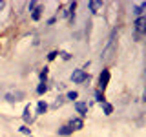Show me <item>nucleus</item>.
<instances>
[{
    "instance_id": "39448f33",
    "label": "nucleus",
    "mask_w": 146,
    "mask_h": 137,
    "mask_svg": "<svg viewBox=\"0 0 146 137\" xmlns=\"http://www.w3.org/2000/svg\"><path fill=\"white\" fill-rule=\"evenodd\" d=\"M108 82H110V71L108 70H102V73L99 75V86H100V90H106V86H108Z\"/></svg>"
},
{
    "instance_id": "7ed1b4c3",
    "label": "nucleus",
    "mask_w": 146,
    "mask_h": 137,
    "mask_svg": "<svg viewBox=\"0 0 146 137\" xmlns=\"http://www.w3.org/2000/svg\"><path fill=\"white\" fill-rule=\"evenodd\" d=\"M135 31L137 33H146V13L143 17H139V18H135Z\"/></svg>"
},
{
    "instance_id": "0eeeda50",
    "label": "nucleus",
    "mask_w": 146,
    "mask_h": 137,
    "mask_svg": "<svg viewBox=\"0 0 146 137\" xmlns=\"http://www.w3.org/2000/svg\"><path fill=\"white\" fill-rule=\"evenodd\" d=\"M75 110L80 113V115H86V113H88V104H84V102H77V104H75Z\"/></svg>"
},
{
    "instance_id": "dca6fc26",
    "label": "nucleus",
    "mask_w": 146,
    "mask_h": 137,
    "mask_svg": "<svg viewBox=\"0 0 146 137\" xmlns=\"http://www.w3.org/2000/svg\"><path fill=\"white\" fill-rule=\"evenodd\" d=\"M95 99H97L99 102H102V104H104V95L100 93V91H97V93H95Z\"/></svg>"
},
{
    "instance_id": "2eb2a0df",
    "label": "nucleus",
    "mask_w": 146,
    "mask_h": 137,
    "mask_svg": "<svg viewBox=\"0 0 146 137\" xmlns=\"http://www.w3.org/2000/svg\"><path fill=\"white\" fill-rule=\"evenodd\" d=\"M64 104V97H57V100L53 102V108H58V106H62Z\"/></svg>"
},
{
    "instance_id": "f257e3e1",
    "label": "nucleus",
    "mask_w": 146,
    "mask_h": 137,
    "mask_svg": "<svg viewBox=\"0 0 146 137\" xmlns=\"http://www.w3.org/2000/svg\"><path fill=\"white\" fill-rule=\"evenodd\" d=\"M71 80L75 82V84H82V82L88 80V73H86L84 70H75L71 73Z\"/></svg>"
},
{
    "instance_id": "f3484780",
    "label": "nucleus",
    "mask_w": 146,
    "mask_h": 137,
    "mask_svg": "<svg viewBox=\"0 0 146 137\" xmlns=\"http://www.w3.org/2000/svg\"><path fill=\"white\" fill-rule=\"evenodd\" d=\"M68 99H70V100L77 99V91H70V93H68Z\"/></svg>"
},
{
    "instance_id": "6e6552de",
    "label": "nucleus",
    "mask_w": 146,
    "mask_h": 137,
    "mask_svg": "<svg viewBox=\"0 0 146 137\" xmlns=\"http://www.w3.org/2000/svg\"><path fill=\"white\" fill-rule=\"evenodd\" d=\"M22 117H24L26 122H33V113H31V108L29 106L24 108V115H22Z\"/></svg>"
},
{
    "instance_id": "4468645a",
    "label": "nucleus",
    "mask_w": 146,
    "mask_h": 137,
    "mask_svg": "<svg viewBox=\"0 0 146 137\" xmlns=\"http://www.w3.org/2000/svg\"><path fill=\"white\" fill-rule=\"evenodd\" d=\"M36 91H38V93H46V91H48V84H46V82H42V84L36 88Z\"/></svg>"
},
{
    "instance_id": "a211bd4d",
    "label": "nucleus",
    "mask_w": 146,
    "mask_h": 137,
    "mask_svg": "<svg viewBox=\"0 0 146 137\" xmlns=\"http://www.w3.org/2000/svg\"><path fill=\"white\" fill-rule=\"evenodd\" d=\"M46 75H48V68H44V70L40 71V79L44 80V79H46Z\"/></svg>"
},
{
    "instance_id": "aec40b11",
    "label": "nucleus",
    "mask_w": 146,
    "mask_h": 137,
    "mask_svg": "<svg viewBox=\"0 0 146 137\" xmlns=\"http://www.w3.org/2000/svg\"><path fill=\"white\" fill-rule=\"evenodd\" d=\"M55 57H57V53H55V51H51V53H49V55H48V59H49V61H53V59H55Z\"/></svg>"
},
{
    "instance_id": "5701e85b",
    "label": "nucleus",
    "mask_w": 146,
    "mask_h": 137,
    "mask_svg": "<svg viewBox=\"0 0 146 137\" xmlns=\"http://www.w3.org/2000/svg\"><path fill=\"white\" fill-rule=\"evenodd\" d=\"M143 97H144V100H146V90H144V93H143Z\"/></svg>"
},
{
    "instance_id": "ddd939ff",
    "label": "nucleus",
    "mask_w": 146,
    "mask_h": 137,
    "mask_svg": "<svg viewBox=\"0 0 146 137\" xmlns=\"http://www.w3.org/2000/svg\"><path fill=\"white\" fill-rule=\"evenodd\" d=\"M102 108H104V113H106V115H110V113H111V112H113V108H111V104H106V102H104V104H102Z\"/></svg>"
},
{
    "instance_id": "4be33fe9",
    "label": "nucleus",
    "mask_w": 146,
    "mask_h": 137,
    "mask_svg": "<svg viewBox=\"0 0 146 137\" xmlns=\"http://www.w3.org/2000/svg\"><path fill=\"white\" fill-rule=\"evenodd\" d=\"M4 6H6V2H4V0H0V9H4Z\"/></svg>"
},
{
    "instance_id": "9b49d317",
    "label": "nucleus",
    "mask_w": 146,
    "mask_h": 137,
    "mask_svg": "<svg viewBox=\"0 0 146 137\" xmlns=\"http://www.w3.org/2000/svg\"><path fill=\"white\" fill-rule=\"evenodd\" d=\"M73 134V130L70 126H62V128H58V135H70Z\"/></svg>"
},
{
    "instance_id": "20e7f679",
    "label": "nucleus",
    "mask_w": 146,
    "mask_h": 137,
    "mask_svg": "<svg viewBox=\"0 0 146 137\" xmlns=\"http://www.w3.org/2000/svg\"><path fill=\"white\" fill-rule=\"evenodd\" d=\"M131 11H133V15L139 18L144 15L146 11V2H133V6H131Z\"/></svg>"
},
{
    "instance_id": "6ab92c4d",
    "label": "nucleus",
    "mask_w": 146,
    "mask_h": 137,
    "mask_svg": "<svg viewBox=\"0 0 146 137\" xmlns=\"http://www.w3.org/2000/svg\"><path fill=\"white\" fill-rule=\"evenodd\" d=\"M60 55H62V59H64V61H68V59H70V57H71V55H70V53H66V51H62Z\"/></svg>"
},
{
    "instance_id": "423d86ee",
    "label": "nucleus",
    "mask_w": 146,
    "mask_h": 137,
    "mask_svg": "<svg viewBox=\"0 0 146 137\" xmlns=\"http://www.w3.org/2000/svg\"><path fill=\"white\" fill-rule=\"evenodd\" d=\"M88 6H90V11L91 13H99V9L102 7V2H100V0H91Z\"/></svg>"
},
{
    "instance_id": "412c9836",
    "label": "nucleus",
    "mask_w": 146,
    "mask_h": 137,
    "mask_svg": "<svg viewBox=\"0 0 146 137\" xmlns=\"http://www.w3.org/2000/svg\"><path fill=\"white\" fill-rule=\"evenodd\" d=\"M20 132H22V134H29V128H26V126H22V128H20Z\"/></svg>"
},
{
    "instance_id": "f03ea898",
    "label": "nucleus",
    "mask_w": 146,
    "mask_h": 137,
    "mask_svg": "<svg viewBox=\"0 0 146 137\" xmlns=\"http://www.w3.org/2000/svg\"><path fill=\"white\" fill-rule=\"evenodd\" d=\"M24 97H26L24 91H20V90L11 91V93H6V100H7V102H18V100H22Z\"/></svg>"
},
{
    "instance_id": "f8f14e48",
    "label": "nucleus",
    "mask_w": 146,
    "mask_h": 137,
    "mask_svg": "<svg viewBox=\"0 0 146 137\" xmlns=\"http://www.w3.org/2000/svg\"><path fill=\"white\" fill-rule=\"evenodd\" d=\"M46 110H48V104H46L44 100H40V102L36 104V113H44Z\"/></svg>"
},
{
    "instance_id": "1a4fd4ad",
    "label": "nucleus",
    "mask_w": 146,
    "mask_h": 137,
    "mask_svg": "<svg viewBox=\"0 0 146 137\" xmlns=\"http://www.w3.org/2000/svg\"><path fill=\"white\" fill-rule=\"evenodd\" d=\"M70 128H71V130H80V128H82V121H80V119H71Z\"/></svg>"
},
{
    "instance_id": "9d476101",
    "label": "nucleus",
    "mask_w": 146,
    "mask_h": 137,
    "mask_svg": "<svg viewBox=\"0 0 146 137\" xmlns=\"http://www.w3.org/2000/svg\"><path fill=\"white\" fill-rule=\"evenodd\" d=\"M40 11H42V6L38 4V6L33 9V13H31V18H33V20H38V18H40Z\"/></svg>"
},
{
    "instance_id": "b1692460",
    "label": "nucleus",
    "mask_w": 146,
    "mask_h": 137,
    "mask_svg": "<svg viewBox=\"0 0 146 137\" xmlns=\"http://www.w3.org/2000/svg\"><path fill=\"white\" fill-rule=\"evenodd\" d=\"M144 77H146V71H144Z\"/></svg>"
}]
</instances>
